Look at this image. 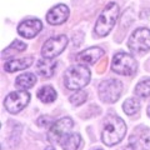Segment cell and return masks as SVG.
<instances>
[{"mask_svg":"<svg viewBox=\"0 0 150 150\" xmlns=\"http://www.w3.org/2000/svg\"><path fill=\"white\" fill-rule=\"evenodd\" d=\"M126 133V125L124 120L119 116H109L105 121L104 129L101 133L103 143L108 146H112L120 143Z\"/></svg>","mask_w":150,"mask_h":150,"instance_id":"obj_1","label":"cell"},{"mask_svg":"<svg viewBox=\"0 0 150 150\" xmlns=\"http://www.w3.org/2000/svg\"><path fill=\"white\" fill-rule=\"evenodd\" d=\"M91 78V73L85 65L78 64L69 68L64 75V83L69 90H80L86 86Z\"/></svg>","mask_w":150,"mask_h":150,"instance_id":"obj_2","label":"cell"},{"mask_svg":"<svg viewBox=\"0 0 150 150\" xmlns=\"http://www.w3.org/2000/svg\"><path fill=\"white\" fill-rule=\"evenodd\" d=\"M119 16V5L116 3H109L101 11L95 24V33L99 36H106L112 30L116 19Z\"/></svg>","mask_w":150,"mask_h":150,"instance_id":"obj_3","label":"cell"},{"mask_svg":"<svg viewBox=\"0 0 150 150\" xmlns=\"http://www.w3.org/2000/svg\"><path fill=\"white\" fill-rule=\"evenodd\" d=\"M138 69V64L133 56L128 53H120L115 54L112 58V63H111V70L115 71L116 74L120 75H125V76H131L137 73Z\"/></svg>","mask_w":150,"mask_h":150,"instance_id":"obj_4","label":"cell"},{"mask_svg":"<svg viewBox=\"0 0 150 150\" xmlns=\"http://www.w3.org/2000/svg\"><path fill=\"white\" fill-rule=\"evenodd\" d=\"M128 46L133 53L143 54L150 50V30L146 28H139L130 35Z\"/></svg>","mask_w":150,"mask_h":150,"instance_id":"obj_5","label":"cell"},{"mask_svg":"<svg viewBox=\"0 0 150 150\" xmlns=\"http://www.w3.org/2000/svg\"><path fill=\"white\" fill-rule=\"evenodd\" d=\"M123 93V84L115 79H108L99 85V96L104 103H115Z\"/></svg>","mask_w":150,"mask_h":150,"instance_id":"obj_6","label":"cell"},{"mask_svg":"<svg viewBox=\"0 0 150 150\" xmlns=\"http://www.w3.org/2000/svg\"><path fill=\"white\" fill-rule=\"evenodd\" d=\"M30 100V94L24 90L13 91L5 98L4 100V105H5L6 110L11 114H16L20 110H23L28 105Z\"/></svg>","mask_w":150,"mask_h":150,"instance_id":"obj_7","label":"cell"},{"mask_svg":"<svg viewBox=\"0 0 150 150\" xmlns=\"http://www.w3.org/2000/svg\"><path fill=\"white\" fill-rule=\"evenodd\" d=\"M68 38L65 35H58L55 38H51V39L46 40L45 44L41 48V55L44 58L51 59L54 56H58L59 54H62L64 49L67 48L68 45Z\"/></svg>","mask_w":150,"mask_h":150,"instance_id":"obj_8","label":"cell"},{"mask_svg":"<svg viewBox=\"0 0 150 150\" xmlns=\"http://www.w3.org/2000/svg\"><path fill=\"white\" fill-rule=\"evenodd\" d=\"M74 126V121L70 118H63L60 120H56L55 123L50 126L48 138L49 142L51 143H60L65 135L69 134V131L73 129Z\"/></svg>","mask_w":150,"mask_h":150,"instance_id":"obj_9","label":"cell"},{"mask_svg":"<svg viewBox=\"0 0 150 150\" xmlns=\"http://www.w3.org/2000/svg\"><path fill=\"white\" fill-rule=\"evenodd\" d=\"M41 29H43V24H41L40 20H38V19H28V20L20 23V25L18 28V33L23 38L31 39V38H35L39 34Z\"/></svg>","mask_w":150,"mask_h":150,"instance_id":"obj_10","label":"cell"},{"mask_svg":"<svg viewBox=\"0 0 150 150\" xmlns=\"http://www.w3.org/2000/svg\"><path fill=\"white\" fill-rule=\"evenodd\" d=\"M130 145L135 149L149 150L150 149V130L146 128H138L130 137Z\"/></svg>","mask_w":150,"mask_h":150,"instance_id":"obj_11","label":"cell"},{"mask_svg":"<svg viewBox=\"0 0 150 150\" xmlns=\"http://www.w3.org/2000/svg\"><path fill=\"white\" fill-rule=\"evenodd\" d=\"M103 56H104V50L99 46H91V48H88L85 50H83L81 53H79L76 55V62L79 64H95L98 60H100Z\"/></svg>","mask_w":150,"mask_h":150,"instance_id":"obj_12","label":"cell"},{"mask_svg":"<svg viewBox=\"0 0 150 150\" xmlns=\"http://www.w3.org/2000/svg\"><path fill=\"white\" fill-rule=\"evenodd\" d=\"M69 14H70L69 8L64 5V4H59V5L54 6L53 9H50V11L46 14V20L51 25H59L63 24L64 21H67Z\"/></svg>","mask_w":150,"mask_h":150,"instance_id":"obj_13","label":"cell"},{"mask_svg":"<svg viewBox=\"0 0 150 150\" xmlns=\"http://www.w3.org/2000/svg\"><path fill=\"white\" fill-rule=\"evenodd\" d=\"M60 145L64 150H79L83 145V140L81 137L76 133H73V134H67L65 137L60 140Z\"/></svg>","mask_w":150,"mask_h":150,"instance_id":"obj_14","label":"cell"},{"mask_svg":"<svg viewBox=\"0 0 150 150\" xmlns=\"http://www.w3.org/2000/svg\"><path fill=\"white\" fill-rule=\"evenodd\" d=\"M33 64V58L28 56V58H23V59H14V60H9L4 64V69L8 73H15L18 70H24L26 68H29Z\"/></svg>","mask_w":150,"mask_h":150,"instance_id":"obj_15","label":"cell"},{"mask_svg":"<svg viewBox=\"0 0 150 150\" xmlns=\"http://www.w3.org/2000/svg\"><path fill=\"white\" fill-rule=\"evenodd\" d=\"M56 69V62L53 59L44 58L38 62V73L44 78H50L53 76Z\"/></svg>","mask_w":150,"mask_h":150,"instance_id":"obj_16","label":"cell"},{"mask_svg":"<svg viewBox=\"0 0 150 150\" xmlns=\"http://www.w3.org/2000/svg\"><path fill=\"white\" fill-rule=\"evenodd\" d=\"M36 83V78L34 74L31 73H25V74H21L20 76L16 78L15 80V86L20 90H26L31 86H34Z\"/></svg>","mask_w":150,"mask_h":150,"instance_id":"obj_17","label":"cell"},{"mask_svg":"<svg viewBox=\"0 0 150 150\" xmlns=\"http://www.w3.org/2000/svg\"><path fill=\"white\" fill-rule=\"evenodd\" d=\"M38 98L43 103H53L56 99V91L53 86H44L38 91Z\"/></svg>","mask_w":150,"mask_h":150,"instance_id":"obj_18","label":"cell"},{"mask_svg":"<svg viewBox=\"0 0 150 150\" xmlns=\"http://www.w3.org/2000/svg\"><path fill=\"white\" fill-rule=\"evenodd\" d=\"M140 109V103L139 100L134 99V98H130V99H126L123 104V110L125 111V114L128 115H135Z\"/></svg>","mask_w":150,"mask_h":150,"instance_id":"obj_19","label":"cell"},{"mask_svg":"<svg viewBox=\"0 0 150 150\" xmlns=\"http://www.w3.org/2000/svg\"><path fill=\"white\" fill-rule=\"evenodd\" d=\"M135 94L139 98H149L150 96V79L140 81L135 88Z\"/></svg>","mask_w":150,"mask_h":150,"instance_id":"obj_20","label":"cell"},{"mask_svg":"<svg viewBox=\"0 0 150 150\" xmlns=\"http://www.w3.org/2000/svg\"><path fill=\"white\" fill-rule=\"evenodd\" d=\"M25 49H26V45H25L24 43H21V41H19V40H15L10 46H9V48H6L5 50L3 51V56L5 58L8 54L13 55V54L20 53V51H24Z\"/></svg>","mask_w":150,"mask_h":150,"instance_id":"obj_21","label":"cell"},{"mask_svg":"<svg viewBox=\"0 0 150 150\" xmlns=\"http://www.w3.org/2000/svg\"><path fill=\"white\" fill-rule=\"evenodd\" d=\"M85 100H86V93L84 90H78L76 93L73 94V95L70 96V103H71L73 105H75V106L81 105Z\"/></svg>","mask_w":150,"mask_h":150,"instance_id":"obj_22","label":"cell"},{"mask_svg":"<svg viewBox=\"0 0 150 150\" xmlns=\"http://www.w3.org/2000/svg\"><path fill=\"white\" fill-rule=\"evenodd\" d=\"M38 125L39 126H43V128H46V126H51V118L48 115H43L40 116L39 120H38Z\"/></svg>","mask_w":150,"mask_h":150,"instance_id":"obj_23","label":"cell"},{"mask_svg":"<svg viewBox=\"0 0 150 150\" xmlns=\"http://www.w3.org/2000/svg\"><path fill=\"white\" fill-rule=\"evenodd\" d=\"M121 150H137V149H135V148L133 146V145H130V144H129L128 146H125L124 149H121Z\"/></svg>","mask_w":150,"mask_h":150,"instance_id":"obj_24","label":"cell"},{"mask_svg":"<svg viewBox=\"0 0 150 150\" xmlns=\"http://www.w3.org/2000/svg\"><path fill=\"white\" fill-rule=\"evenodd\" d=\"M148 115H149V116H150V105H149V106H148Z\"/></svg>","mask_w":150,"mask_h":150,"instance_id":"obj_25","label":"cell"},{"mask_svg":"<svg viewBox=\"0 0 150 150\" xmlns=\"http://www.w3.org/2000/svg\"><path fill=\"white\" fill-rule=\"evenodd\" d=\"M45 150H54V148H46Z\"/></svg>","mask_w":150,"mask_h":150,"instance_id":"obj_26","label":"cell"},{"mask_svg":"<svg viewBox=\"0 0 150 150\" xmlns=\"http://www.w3.org/2000/svg\"><path fill=\"white\" fill-rule=\"evenodd\" d=\"M98 150H101V149H98Z\"/></svg>","mask_w":150,"mask_h":150,"instance_id":"obj_27","label":"cell"}]
</instances>
